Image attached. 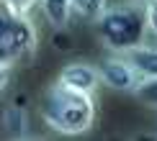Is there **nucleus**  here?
Returning a JSON list of instances; mask_svg holds the SVG:
<instances>
[{
	"label": "nucleus",
	"instance_id": "f257e3e1",
	"mask_svg": "<svg viewBox=\"0 0 157 141\" xmlns=\"http://www.w3.org/2000/svg\"><path fill=\"white\" fill-rule=\"evenodd\" d=\"M39 113H41L44 126L52 128L54 133L80 136V133L93 128L98 105L90 92L64 87L62 82L54 80L39 100Z\"/></svg>",
	"mask_w": 157,
	"mask_h": 141
},
{
	"label": "nucleus",
	"instance_id": "f03ea898",
	"mask_svg": "<svg viewBox=\"0 0 157 141\" xmlns=\"http://www.w3.org/2000/svg\"><path fill=\"white\" fill-rule=\"evenodd\" d=\"M93 23L103 46L113 54H126L147 41V23L142 3L121 0L116 5H108Z\"/></svg>",
	"mask_w": 157,
	"mask_h": 141
},
{
	"label": "nucleus",
	"instance_id": "7ed1b4c3",
	"mask_svg": "<svg viewBox=\"0 0 157 141\" xmlns=\"http://www.w3.org/2000/svg\"><path fill=\"white\" fill-rule=\"evenodd\" d=\"M39 44L36 26L29 16L0 10V67L13 69L16 64H23L34 56Z\"/></svg>",
	"mask_w": 157,
	"mask_h": 141
},
{
	"label": "nucleus",
	"instance_id": "20e7f679",
	"mask_svg": "<svg viewBox=\"0 0 157 141\" xmlns=\"http://www.w3.org/2000/svg\"><path fill=\"white\" fill-rule=\"evenodd\" d=\"M98 74H101V85L119 92H134L142 82V72L132 64L126 54H111L98 64Z\"/></svg>",
	"mask_w": 157,
	"mask_h": 141
},
{
	"label": "nucleus",
	"instance_id": "39448f33",
	"mask_svg": "<svg viewBox=\"0 0 157 141\" xmlns=\"http://www.w3.org/2000/svg\"><path fill=\"white\" fill-rule=\"evenodd\" d=\"M57 82H62L64 87L80 90V92H90L95 95V90L101 87V74H98V64H90L85 59H75L67 62L59 69V77Z\"/></svg>",
	"mask_w": 157,
	"mask_h": 141
},
{
	"label": "nucleus",
	"instance_id": "423d86ee",
	"mask_svg": "<svg viewBox=\"0 0 157 141\" xmlns=\"http://www.w3.org/2000/svg\"><path fill=\"white\" fill-rule=\"evenodd\" d=\"M0 131L8 139H29V131H31L29 108L23 103H8L0 110Z\"/></svg>",
	"mask_w": 157,
	"mask_h": 141
},
{
	"label": "nucleus",
	"instance_id": "0eeeda50",
	"mask_svg": "<svg viewBox=\"0 0 157 141\" xmlns=\"http://www.w3.org/2000/svg\"><path fill=\"white\" fill-rule=\"evenodd\" d=\"M36 5L52 28H67V23L72 21V0H36Z\"/></svg>",
	"mask_w": 157,
	"mask_h": 141
},
{
	"label": "nucleus",
	"instance_id": "6e6552de",
	"mask_svg": "<svg viewBox=\"0 0 157 141\" xmlns=\"http://www.w3.org/2000/svg\"><path fill=\"white\" fill-rule=\"evenodd\" d=\"M132 64L142 72V77H155L157 74V44H139L136 49L126 51Z\"/></svg>",
	"mask_w": 157,
	"mask_h": 141
},
{
	"label": "nucleus",
	"instance_id": "1a4fd4ad",
	"mask_svg": "<svg viewBox=\"0 0 157 141\" xmlns=\"http://www.w3.org/2000/svg\"><path fill=\"white\" fill-rule=\"evenodd\" d=\"M108 5H111L108 0H72V18L93 23Z\"/></svg>",
	"mask_w": 157,
	"mask_h": 141
},
{
	"label": "nucleus",
	"instance_id": "9d476101",
	"mask_svg": "<svg viewBox=\"0 0 157 141\" xmlns=\"http://www.w3.org/2000/svg\"><path fill=\"white\" fill-rule=\"evenodd\" d=\"M132 95H136L144 105L157 108V74H155V77H142L139 87H136Z\"/></svg>",
	"mask_w": 157,
	"mask_h": 141
},
{
	"label": "nucleus",
	"instance_id": "9b49d317",
	"mask_svg": "<svg viewBox=\"0 0 157 141\" xmlns=\"http://www.w3.org/2000/svg\"><path fill=\"white\" fill-rule=\"evenodd\" d=\"M144 23H147V36L157 38V0H144Z\"/></svg>",
	"mask_w": 157,
	"mask_h": 141
},
{
	"label": "nucleus",
	"instance_id": "f8f14e48",
	"mask_svg": "<svg viewBox=\"0 0 157 141\" xmlns=\"http://www.w3.org/2000/svg\"><path fill=\"white\" fill-rule=\"evenodd\" d=\"M0 5H3V10H8V13H16V16H29V13L34 10L36 0H0Z\"/></svg>",
	"mask_w": 157,
	"mask_h": 141
},
{
	"label": "nucleus",
	"instance_id": "ddd939ff",
	"mask_svg": "<svg viewBox=\"0 0 157 141\" xmlns=\"http://www.w3.org/2000/svg\"><path fill=\"white\" fill-rule=\"evenodd\" d=\"M54 46L59 49V51H62V49H64V51H70V49H72V38H70L67 34H64V36H62V34H57V36H54Z\"/></svg>",
	"mask_w": 157,
	"mask_h": 141
},
{
	"label": "nucleus",
	"instance_id": "4468645a",
	"mask_svg": "<svg viewBox=\"0 0 157 141\" xmlns=\"http://www.w3.org/2000/svg\"><path fill=\"white\" fill-rule=\"evenodd\" d=\"M8 82H10V69L8 67H0V92L8 87Z\"/></svg>",
	"mask_w": 157,
	"mask_h": 141
},
{
	"label": "nucleus",
	"instance_id": "2eb2a0df",
	"mask_svg": "<svg viewBox=\"0 0 157 141\" xmlns=\"http://www.w3.org/2000/svg\"><path fill=\"white\" fill-rule=\"evenodd\" d=\"M129 3H144V0H129Z\"/></svg>",
	"mask_w": 157,
	"mask_h": 141
}]
</instances>
